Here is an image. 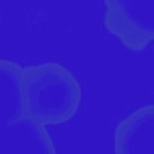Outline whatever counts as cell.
Returning a JSON list of instances; mask_svg holds the SVG:
<instances>
[{"label": "cell", "instance_id": "cell-1", "mask_svg": "<svg viewBox=\"0 0 154 154\" xmlns=\"http://www.w3.org/2000/svg\"><path fill=\"white\" fill-rule=\"evenodd\" d=\"M82 102V87L66 66L45 61L23 67L24 115L44 124L57 126L72 120Z\"/></svg>", "mask_w": 154, "mask_h": 154}, {"label": "cell", "instance_id": "cell-2", "mask_svg": "<svg viewBox=\"0 0 154 154\" xmlns=\"http://www.w3.org/2000/svg\"><path fill=\"white\" fill-rule=\"evenodd\" d=\"M105 29L127 50L142 51L154 42V0H103Z\"/></svg>", "mask_w": 154, "mask_h": 154}, {"label": "cell", "instance_id": "cell-3", "mask_svg": "<svg viewBox=\"0 0 154 154\" xmlns=\"http://www.w3.org/2000/svg\"><path fill=\"white\" fill-rule=\"evenodd\" d=\"M0 154H57L47 126L21 117L0 129Z\"/></svg>", "mask_w": 154, "mask_h": 154}, {"label": "cell", "instance_id": "cell-4", "mask_svg": "<svg viewBox=\"0 0 154 154\" xmlns=\"http://www.w3.org/2000/svg\"><path fill=\"white\" fill-rule=\"evenodd\" d=\"M114 154H154V103L130 112L115 126Z\"/></svg>", "mask_w": 154, "mask_h": 154}, {"label": "cell", "instance_id": "cell-5", "mask_svg": "<svg viewBox=\"0 0 154 154\" xmlns=\"http://www.w3.org/2000/svg\"><path fill=\"white\" fill-rule=\"evenodd\" d=\"M24 117L23 66L0 58V129Z\"/></svg>", "mask_w": 154, "mask_h": 154}]
</instances>
